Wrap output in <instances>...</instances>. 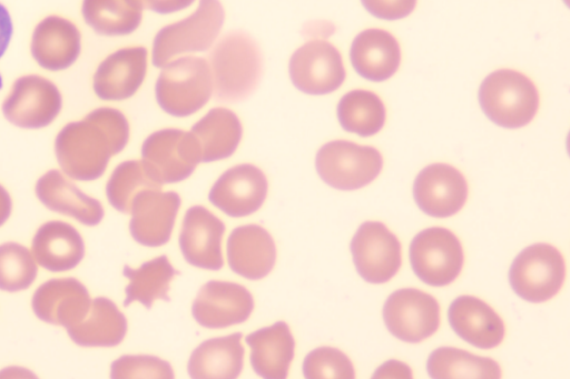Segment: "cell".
<instances>
[{
  "instance_id": "cell-1",
  "label": "cell",
  "mask_w": 570,
  "mask_h": 379,
  "mask_svg": "<svg viewBox=\"0 0 570 379\" xmlns=\"http://www.w3.org/2000/svg\"><path fill=\"white\" fill-rule=\"evenodd\" d=\"M129 139L127 117L115 108H98L62 129L56 140L57 158L69 178L94 182L105 173L110 159L127 148Z\"/></svg>"
},
{
  "instance_id": "cell-2",
  "label": "cell",
  "mask_w": 570,
  "mask_h": 379,
  "mask_svg": "<svg viewBox=\"0 0 570 379\" xmlns=\"http://www.w3.org/2000/svg\"><path fill=\"white\" fill-rule=\"evenodd\" d=\"M213 93L222 102H240L259 84L263 58L258 44L243 31H232L210 50Z\"/></svg>"
},
{
  "instance_id": "cell-3",
  "label": "cell",
  "mask_w": 570,
  "mask_h": 379,
  "mask_svg": "<svg viewBox=\"0 0 570 379\" xmlns=\"http://www.w3.org/2000/svg\"><path fill=\"white\" fill-rule=\"evenodd\" d=\"M156 101L176 118L198 113L213 97V78L208 61L186 57L163 68L155 86Z\"/></svg>"
},
{
  "instance_id": "cell-4",
  "label": "cell",
  "mask_w": 570,
  "mask_h": 379,
  "mask_svg": "<svg viewBox=\"0 0 570 379\" xmlns=\"http://www.w3.org/2000/svg\"><path fill=\"white\" fill-rule=\"evenodd\" d=\"M479 102L487 117L505 129H520L532 121L540 106L537 86L519 73L503 69L490 74L479 90Z\"/></svg>"
},
{
  "instance_id": "cell-5",
  "label": "cell",
  "mask_w": 570,
  "mask_h": 379,
  "mask_svg": "<svg viewBox=\"0 0 570 379\" xmlns=\"http://www.w3.org/2000/svg\"><path fill=\"white\" fill-rule=\"evenodd\" d=\"M225 22L220 0H200L198 9L186 20L160 29L153 46V64L163 69L187 53L205 52L219 38Z\"/></svg>"
},
{
  "instance_id": "cell-6",
  "label": "cell",
  "mask_w": 570,
  "mask_h": 379,
  "mask_svg": "<svg viewBox=\"0 0 570 379\" xmlns=\"http://www.w3.org/2000/svg\"><path fill=\"white\" fill-rule=\"evenodd\" d=\"M316 171L330 187L352 191L362 189L383 170L381 152L346 140L326 143L316 154Z\"/></svg>"
},
{
  "instance_id": "cell-7",
  "label": "cell",
  "mask_w": 570,
  "mask_h": 379,
  "mask_svg": "<svg viewBox=\"0 0 570 379\" xmlns=\"http://www.w3.org/2000/svg\"><path fill=\"white\" fill-rule=\"evenodd\" d=\"M141 161L160 186L184 182L202 162V148L191 132L160 130L141 147Z\"/></svg>"
},
{
  "instance_id": "cell-8",
  "label": "cell",
  "mask_w": 570,
  "mask_h": 379,
  "mask_svg": "<svg viewBox=\"0 0 570 379\" xmlns=\"http://www.w3.org/2000/svg\"><path fill=\"white\" fill-rule=\"evenodd\" d=\"M509 277L515 295L529 302H544L561 290L566 278L564 259L556 247L533 245L514 259Z\"/></svg>"
},
{
  "instance_id": "cell-9",
  "label": "cell",
  "mask_w": 570,
  "mask_h": 379,
  "mask_svg": "<svg viewBox=\"0 0 570 379\" xmlns=\"http://www.w3.org/2000/svg\"><path fill=\"white\" fill-rule=\"evenodd\" d=\"M463 249L455 235L444 228L421 231L410 246L415 275L426 285L443 287L461 273Z\"/></svg>"
},
{
  "instance_id": "cell-10",
  "label": "cell",
  "mask_w": 570,
  "mask_h": 379,
  "mask_svg": "<svg viewBox=\"0 0 570 379\" xmlns=\"http://www.w3.org/2000/svg\"><path fill=\"white\" fill-rule=\"evenodd\" d=\"M289 76L299 92L308 96H326L343 86L346 70L341 52L333 44L314 40L293 53Z\"/></svg>"
},
{
  "instance_id": "cell-11",
  "label": "cell",
  "mask_w": 570,
  "mask_h": 379,
  "mask_svg": "<svg viewBox=\"0 0 570 379\" xmlns=\"http://www.w3.org/2000/svg\"><path fill=\"white\" fill-rule=\"evenodd\" d=\"M383 317L391 335L416 345L438 331L440 305L434 297L416 288H403L387 298Z\"/></svg>"
},
{
  "instance_id": "cell-12",
  "label": "cell",
  "mask_w": 570,
  "mask_h": 379,
  "mask_svg": "<svg viewBox=\"0 0 570 379\" xmlns=\"http://www.w3.org/2000/svg\"><path fill=\"white\" fill-rule=\"evenodd\" d=\"M61 108L59 88L42 77L29 76L14 82L3 103V113L18 128L39 130L56 120Z\"/></svg>"
},
{
  "instance_id": "cell-13",
  "label": "cell",
  "mask_w": 570,
  "mask_h": 379,
  "mask_svg": "<svg viewBox=\"0 0 570 379\" xmlns=\"http://www.w3.org/2000/svg\"><path fill=\"white\" fill-rule=\"evenodd\" d=\"M353 261L360 276L370 283H385L402 265L399 239L381 222H365L351 243Z\"/></svg>"
},
{
  "instance_id": "cell-14",
  "label": "cell",
  "mask_w": 570,
  "mask_h": 379,
  "mask_svg": "<svg viewBox=\"0 0 570 379\" xmlns=\"http://www.w3.org/2000/svg\"><path fill=\"white\" fill-rule=\"evenodd\" d=\"M255 309L252 293L242 285L209 281L193 303V317L206 329H226L245 322Z\"/></svg>"
},
{
  "instance_id": "cell-15",
  "label": "cell",
  "mask_w": 570,
  "mask_h": 379,
  "mask_svg": "<svg viewBox=\"0 0 570 379\" xmlns=\"http://www.w3.org/2000/svg\"><path fill=\"white\" fill-rule=\"evenodd\" d=\"M269 183L265 173L253 164H240L220 176L208 198L229 218L240 219L263 207Z\"/></svg>"
},
{
  "instance_id": "cell-16",
  "label": "cell",
  "mask_w": 570,
  "mask_h": 379,
  "mask_svg": "<svg viewBox=\"0 0 570 379\" xmlns=\"http://www.w3.org/2000/svg\"><path fill=\"white\" fill-rule=\"evenodd\" d=\"M414 197L419 208L432 218H451L465 206L469 186L465 177L455 168L433 164L419 173Z\"/></svg>"
},
{
  "instance_id": "cell-17",
  "label": "cell",
  "mask_w": 570,
  "mask_h": 379,
  "mask_svg": "<svg viewBox=\"0 0 570 379\" xmlns=\"http://www.w3.org/2000/svg\"><path fill=\"white\" fill-rule=\"evenodd\" d=\"M181 208V197L176 192L147 190L132 203L130 231L136 242L146 247H160L169 242Z\"/></svg>"
},
{
  "instance_id": "cell-18",
  "label": "cell",
  "mask_w": 570,
  "mask_h": 379,
  "mask_svg": "<svg viewBox=\"0 0 570 379\" xmlns=\"http://www.w3.org/2000/svg\"><path fill=\"white\" fill-rule=\"evenodd\" d=\"M148 73V50L145 47L120 49L98 67L94 89L104 101H122L132 98Z\"/></svg>"
},
{
  "instance_id": "cell-19",
  "label": "cell",
  "mask_w": 570,
  "mask_h": 379,
  "mask_svg": "<svg viewBox=\"0 0 570 379\" xmlns=\"http://www.w3.org/2000/svg\"><path fill=\"white\" fill-rule=\"evenodd\" d=\"M87 288L75 278L53 279L41 285L32 297V310L40 320L66 329L80 323L91 309Z\"/></svg>"
},
{
  "instance_id": "cell-20",
  "label": "cell",
  "mask_w": 570,
  "mask_h": 379,
  "mask_svg": "<svg viewBox=\"0 0 570 379\" xmlns=\"http://www.w3.org/2000/svg\"><path fill=\"white\" fill-rule=\"evenodd\" d=\"M224 233V222L208 209L202 206L188 209L180 235V248L186 261L203 269H222Z\"/></svg>"
},
{
  "instance_id": "cell-21",
  "label": "cell",
  "mask_w": 570,
  "mask_h": 379,
  "mask_svg": "<svg viewBox=\"0 0 570 379\" xmlns=\"http://www.w3.org/2000/svg\"><path fill=\"white\" fill-rule=\"evenodd\" d=\"M275 241L263 227L248 225L236 228L227 241V260L234 272L247 280H261L276 265Z\"/></svg>"
},
{
  "instance_id": "cell-22",
  "label": "cell",
  "mask_w": 570,
  "mask_h": 379,
  "mask_svg": "<svg viewBox=\"0 0 570 379\" xmlns=\"http://www.w3.org/2000/svg\"><path fill=\"white\" fill-rule=\"evenodd\" d=\"M81 52L79 29L62 17L50 16L36 27L31 53L36 62L50 71L73 66Z\"/></svg>"
},
{
  "instance_id": "cell-23",
  "label": "cell",
  "mask_w": 570,
  "mask_h": 379,
  "mask_svg": "<svg viewBox=\"0 0 570 379\" xmlns=\"http://www.w3.org/2000/svg\"><path fill=\"white\" fill-rule=\"evenodd\" d=\"M450 322L463 340L479 349H493L505 337V325L501 317L483 300L463 296L450 307Z\"/></svg>"
},
{
  "instance_id": "cell-24",
  "label": "cell",
  "mask_w": 570,
  "mask_h": 379,
  "mask_svg": "<svg viewBox=\"0 0 570 379\" xmlns=\"http://www.w3.org/2000/svg\"><path fill=\"white\" fill-rule=\"evenodd\" d=\"M36 196L49 210L69 216L83 226L96 227L104 219L101 203L83 193L58 170H51L39 179Z\"/></svg>"
},
{
  "instance_id": "cell-25",
  "label": "cell",
  "mask_w": 570,
  "mask_h": 379,
  "mask_svg": "<svg viewBox=\"0 0 570 379\" xmlns=\"http://www.w3.org/2000/svg\"><path fill=\"white\" fill-rule=\"evenodd\" d=\"M350 57L356 73L373 82L394 77L402 58L397 40L381 29H368L356 36Z\"/></svg>"
},
{
  "instance_id": "cell-26",
  "label": "cell",
  "mask_w": 570,
  "mask_h": 379,
  "mask_svg": "<svg viewBox=\"0 0 570 379\" xmlns=\"http://www.w3.org/2000/svg\"><path fill=\"white\" fill-rule=\"evenodd\" d=\"M31 252L36 262L49 272L63 273L83 260L85 242L73 226L51 221L36 232Z\"/></svg>"
},
{
  "instance_id": "cell-27",
  "label": "cell",
  "mask_w": 570,
  "mask_h": 379,
  "mask_svg": "<svg viewBox=\"0 0 570 379\" xmlns=\"http://www.w3.org/2000/svg\"><path fill=\"white\" fill-rule=\"evenodd\" d=\"M252 348V366L265 379L288 377L295 356V339L287 323L278 321L246 337Z\"/></svg>"
},
{
  "instance_id": "cell-28",
  "label": "cell",
  "mask_w": 570,
  "mask_h": 379,
  "mask_svg": "<svg viewBox=\"0 0 570 379\" xmlns=\"http://www.w3.org/2000/svg\"><path fill=\"white\" fill-rule=\"evenodd\" d=\"M242 333L213 338L196 348L188 373L194 379H236L243 371L245 350Z\"/></svg>"
},
{
  "instance_id": "cell-29",
  "label": "cell",
  "mask_w": 570,
  "mask_h": 379,
  "mask_svg": "<svg viewBox=\"0 0 570 379\" xmlns=\"http://www.w3.org/2000/svg\"><path fill=\"white\" fill-rule=\"evenodd\" d=\"M67 331L79 347L114 348L127 336L128 320L112 300L97 298L86 318Z\"/></svg>"
},
{
  "instance_id": "cell-30",
  "label": "cell",
  "mask_w": 570,
  "mask_h": 379,
  "mask_svg": "<svg viewBox=\"0 0 570 379\" xmlns=\"http://www.w3.org/2000/svg\"><path fill=\"white\" fill-rule=\"evenodd\" d=\"M202 148V162L219 161L234 156L243 138V126L235 112L213 108L190 131Z\"/></svg>"
},
{
  "instance_id": "cell-31",
  "label": "cell",
  "mask_w": 570,
  "mask_h": 379,
  "mask_svg": "<svg viewBox=\"0 0 570 379\" xmlns=\"http://www.w3.org/2000/svg\"><path fill=\"white\" fill-rule=\"evenodd\" d=\"M178 275L167 257H159L139 268L129 266L124 268V277L130 280L125 290L127 299L124 306L128 307L138 301L151 309L156 300L170 301L168 293L170 282Z\"/></svg>"
},
{
  "instance_id": "cell-32",
  "label": "cell",
  "mask_w": 570,
  "mask_h": 379,
  "mask_svg": "<svg viewBox=\"0 0 570 379\" xmlns=\"http://www.w3.org/2000/svg\"><path fill=\"white\" fill-rule=\"evenodd\" d=\"M434 379H499L501 367L493 359L479 357L455 348L435 350L426 363Z\"/></svg>"
},
{
  "instance_id": "cell-33",
  "label": "cell",
  "mask_w": 570,
  "mask_h": 379,
  "mask_svg": "<svg viewBox=\"0 0 570 379\" xmlns=\"http://www.w3.org/2000/svg\"><path fill=\"white\" fill-rule=\"evenodd\" d=\"M337 119L345 131L371 137L384 128L386 110L377 94L368 90H352L338 102Z\"/></svg>"
},
{
  "instance_id": "cell-34",
  "label": "cell",
  "mask_w": 570,
  "mask_h": 379,
  "mask_svg": "<svg viewBox=\"0 0 570 379\" xmlns=\"http://www.w3.org/2000/svg\"><path fill=\"white\" fill-rule=\"evenodd\" d=\"M82 16L99 34L127 36L139 28L142 10L131 0H83Z\"/></svg>"
},
{
  "instance_id": "cell-35",
  "label": "cell",
  "mask_w": 570,
  "mask_h": 379,
  "mask_svg": "<svg viewBox=\"0 0 570 379\" xmlns=\"http://www.w3.org/2000/svg\"><path fill=\"white\" fill-rule=\"evenodd\" d=\"M147 190H163V186L148 173L141 160H129L114 171L106 186V196L116 210L130 213L136 197Z\"/></svg>"
},
{
  "instance_id": "cell-36",
  "label": "cell",
  "mask_w": 570,
  "mask_h": 379,
  "mask_svg": "<svg viewBox=\"0 0 570 379\" xmlns=\"http://www.w3.org/2000/svg\"><path fill=\"white\" fill-rule=\"evenodd\" d=\"M38 277V262L22 245L0 246V290L17 293L28 290Z\"/></svg>"
},
{
  "instance_id": "cell-37",
  "label": "cell",
  "mask_w": 570,
  "mask_h": 379,
  "mask_svg": "<svg viewBox=\"0 0 570 379\" xmlns=\"http://www.w3.org/2000/svg\"><path fill=\"white\" fill-rule=\"evenodd\" d=\"M303 375L307 379H354V367L350 358L334 348H318L312 351L303 362Z\"/></svg>"
},
{
  "instance_id": "cell-38",
  "label": "cell",
  "mask_w": 570,
  "mask_h": 379,
  "mask_svg": "<svg viewBox=\"0 0 570 379\" xmlns=\"http://www.w3.org/2000/svg\"><path fill=\"white\" fill-rule=\"evenodd\" d=\"M171 366L166 360L154 356H122L111 366V378H159L173 379Z\"/></svg>"
},
{
  "instance_id": "cell-39",
  "label": "cell",
  "mask_w": 570,
  "mask_h": 379,
  "mask_svg": "<svg viewBox=\"0 0 570 379\" xmlns=\"http://www.w3.org/2000/svg\"><path fill=\"white\" fill-rule=\"evenodd\" d=\"M364 8L384 21H399L412 14L417 0H362Z\"/></svg>"
},
{
  "instance_id": "cell-40",
  "label": "cell",
  "mask_w": 570,
  "mask_h": 379,
  "mask_svg": "<svg viewBox=\"0 0 570 379\" xmlns=\"http://www.w3.org/2000/svg\"><path fill=\"white\" fill-rule=\"evenodd\" d=\"M131 2L141 10L171 14L191 7L195 0H131Z\"/></svg>"
},
{
  "instance_id": "cell-41",
  "label": "cell",
  "mask_w": 570,
  "mask_h": 379,
  "mask_svg": "<svg viewBox=\"0 0 570 379\" xmlns=\"http://www.w3.org/2000/svg\"><path fill=\"white\" fill-rule=\"evenodd\" d=\"M12 22L9 11L0 4V59L4 56L12 36ZM3 81L0 77V88H2Z\"/></svg>"
},
{
  "instance_id": "cell-42",
  "label": "cell",
  "mask_w": 570,
  "mask_h": 379,
  "mask_svg": "<svg viewBox=\"0 0 570 379\" xmlns=\"http://www.w3.org/2000/svg\"><path fill=\"white\" fill-rule=\"evenodd\" d=\"M374 378H413L412 370L403 363L397 362V360H391L382 368L379 369L376 373L373 376Z\"/></svg>"
},
{
  "instance_id": "cell-43",
  "label": "cell",
  "mask_w": 570,
  "mask_h": 379,
  "mask_svg": "<svg viewBox=\"0 0 570 379\" xmlns=\"http://www.w3.org/2000/svg\"><path fill=\"white\" fill-rule=\"evenodd\" d=\"M12 211V201L9 192L0 186V227L9 219Z\"/></svg>"
}]
</instances>
